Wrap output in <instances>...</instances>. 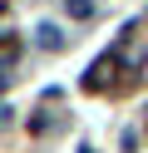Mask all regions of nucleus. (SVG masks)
Wrapping results in <instances>:
<instances>
[{
  "label": "nucleus",
  "instance_id": "nucleus-1",
  "mask_svg": "<svg viewBox=\"0 0 148 153\" xmlns=\"http://www.w3.org/2000/svg\"><path fill=\"white\" fill-rule=\"evenodd\" d=\"M35 45H39V50H59V45H64V35H59V25H35Z\"/></svg>",
  "mask_w": 148,
  "mask_h": 153
},
{
  "label": "nucleus",
  "instance_id": "nucleus-2",
  "mask_svg": "<svg viewBox=\"0 0 148 153\" xmlns=\"http://www.w3.org/2000/svg\"><path fill=\"white\" fill-rule=\"evenodd\" d=\"M64 10L74 15V20H89V15H94V0H64Z\"/></svg>",
  "mask_w": 148,
  "mask_h": 153
},
{
  "label": "nucleus",
  "instance_id": "nucleus-3",
  "mask_svg": "<svg viewBox=\"0 0 148 153\" xmlns=\"http://www.w3.org/2000/svg\"><path fill=\"white\" fill-rule=\"evenodd\" d=\"M10 69H15V59H0V89L10 84Z\"/></svg>",
  "mask_w": 148,
  "mask_h": 153
},
{
  "label": "nucleus",
  "instance_id": "nucleus-4",
  "mask_svg": "<svg viewBox=\"0 0 148 153\" xmlns=\"http://www.w3.org/2000/svg\"><path fill=\"white\" fill-rule=\"evenodd\" d=\"M84 153H89V148H84Z\"/></svg>",
  "mask_w": 148,
  "mask_h": 153
}]
</instances>
